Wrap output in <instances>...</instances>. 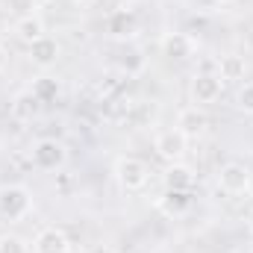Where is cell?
<instances>
[{"label": "cell", "mask_w": 253, "mask_h": 253, "mask_svg": "<svg viewBox=\"0 0 253 253\" xmlns=\"http://www.w3.org/2000/svg\"><path fill=\"white\" fill-rule=\"evenodd\" d=\"M251 186V171L242 162H227L218 171V189L227 194H245Z\"/></svg>", "instance_id": "cell-6"}, {"label": "cell", "mask_w": 253, "mask_h": 253, "mask_svg": "<svg viewBox=\"0 0 253 253\" xmlns=\"http://www.w3.org/2000/svg\"><path fill=\"white\" fill-rule=\"evenodd\" d=\"M156 206L168 215V218H180L191 209V191H171L165 189V194L156 200Z\"/></svg>", "instance_id": "cell-12"}, {"label": "cell", "mask_w": 253, "mask_h": 253, "mask_svg": "<svg viewBox=\"0 0 253 253\" xmlns=\"http://www.w3.org/2000/svg\"><path fill=\"white\" fill-rule=\"evenodd\" d=\"M42 103H47V100H53L56 94H59V83L56 80H50V77H39L36 83H33V88H30Z\"/></svg>", "instance_id": "cell-17"}, {"label": "cell", "mask_w": 253, "mask_h": 253, "mask_svg": "<svg viewBox=\"0 0 253 253\" xmlns=\"http://www.w3.org/2000/svg\"><path fill=\"white\" fill-rule=\"evenodd\" d=\"M112 174H115L118 186L124 191H141L147 186V180H150V168L141 159H135V156H118Z\"/></svg>", "instance_id": "cell-1"}, {"label": "cell", "mask_w": 253, "mask_h": 253, "mask_svg": "<svg viewBox=\"0 0 253 253\" xmlns=\"http://www.w3.org/2000/svg\"><path fill=\"white\" fill-rule=\"evenodd\" d=\"M15 36L24 42V44H33L36 39H42V36H47V30H44V21H42V15H24V18H18L15 21Z\"/></svg>", "instance_id": "cell-13"}, {"label": "cell", "mask_w": 253, "mask_h": 253, "mask_svg": "<svg viewBox=\"0 0 253 253\" xmlns=\"http://www.w3.org/2000/svg\"><path fill=\"white\" fill-rule=\"evenodd\" d=\"M106 30H109V36H115V39H129V36H135V33H138L135 15H132V12H126V9L115 12V15H109Z\"/></svg>", "instance_id": "cell-14"}, {"label": "cell", "mask_w": 253, "mask_h": 253, "mask_svg": "<svg viewBox=\"0 0 253 253\" xmlns=\"http://www.w3.org/2000/svg\"><path fill=\"white\" fill-rule=\"evenodd\" d=\"M65 159H68V150H65L62 141H56V138H42V141L33 147V162H36V168H42V171H56V168H62Z\"/></svg>", "instance_id": "cell-4"}, {"label": "cell", "mask_w": 253, "mask_h": 253, "mask_svg": "<svg viewBox=\"0 0 253 253\" xmlns=\"http://www.w3.org/2000/svg\"><path fill=\"white\" fill-rule=\"evenodd\" d=\"M162 180H165V189H171V191H191V186H194V171H191L186 162H168Z\"/></svg>", "instance_id": "cell-11"}, {"label": "cell", "mask_w": 253, "mask_h": 253, "mask_svg": "<svg viewBox=\"0 0 253 253\" xmlns=\"http://www.w3.org/2000/svg\"><path fill=\"white\" fill-rule=\"evenodd\" d=\"M245 74H248L245 56H236V53L221 56V62H218V77H221L224 83H239V80H245Z\"/></svg>", "instance_id": "cell-15"}, {"label": "cell", "mask_w": 253, "mask_h": 253, "mask_svg": "<svg viewBox=\"0 0 253 253\" xmlns=\"http://www.w3.org/2000/svg\"><path fill=\"white\" fill-rule=\"evenodd\" d=\"M215 3H233V0H215Z\"/></svg>", "instance_id": "cell-23"}, {"label": "cell", "mask_w": 253, "mask_h": 253, "mask_svg": "<svg viewBox=\"0 0 253 253\" xmlns=\"http://www.w3.org/2000/svg\"><path fill=\"white\" fill-rule=\"evenodd\" d=\"M6 68V50H3V44H0V71Z\"/></svg>", "instance_id": "cell-20"}, {"label": "cell", "mask_w": 253, "mask_h": 253, "mask_svg": "<svg viewBox=\"0 0 253 253\" xmlns=\"http://www.w3.org/2000/svg\"><path fill=\"white\" fill-rule=\"evenodd\" d=\"M206 126H209V118H206V112H203L200 106H186V109H180V115H177V129H180L186 138H200V135L206 132Z\"/></svg>", "instance_id": "cell-9"}, {"label": "cell", "mask_w": 253, "mask_h": 253, "mask_svg": "<svg viewBox=\"0 0 253 253\" xmlns=\"http://www.w3.org/2000/svg\"><path fill=\"white\" fill-rule=\"evenodd\" d=\"M248 191H251V194H253V174H251V186H248Z\"/></svg>", "instance_id": "cell-22"}, {"label": "cell", "mask_w": 253, "mask_h": 253, "mask_svg": "<svg viewBox=\"0 0 253 253\" xmlns=\"http://www.w3.org/2000/svg\"><path fill=\"white\" fill-rule=\"evenodd\" d=\"M33 253H71V239L59 227H44L33 242Z\"/></svg>", "instance_id": "cell-8"}, {"label": "cell", "mask_w": 253, "mask_h": 253, "mask_svg": "<svg viewBox=\"0 0 253 253\" xmlns=\"http://www.w3.org/2000/svg\"><path fill=\"white\" fill-rule=\"evenodd\" d=\"M153 147H156V153H159L165 162H183V156H186V150H189V138L174 126V129L159 132L156 141H153Z\"/></svg>", "instance_id": "cell-5"}, {"label": "cell", "mask_w": 253, "mask_h": 253, "mask_svg": "<svg viewBox=\"0 0 253 253\" xmlns=\"http://www.w3.org/2000/svg\"><path fill=\"white\" fill-rule=\"evenodd\" d=\"M39 103H42V100H39L33 91H21V94L15 97V103H12V112L27 121V118H33V115L39 112Z\"/></svg>", "instance_id": "cell-16"}, {"label": "cell", "mask_w": 253, "mask_h": 253, "mask_svg": "<svg viewBox=\"0 0 253 253\" xmlns=\"http://www.w3.org/2000/svg\"><path fill=\"white\" fill-rule=\"evenodd\" d=\"M33 209V197L24 186H3L0 189V215L6 221H21Z\"/></svg>", "instance_id": "cell-2"}, {"label": "cell", "mask_w": 253, "mask_h": 253, "mask_svg": "<svg viewBox=\"0 0 253 253\" xmlns=\"http://www.w3.org/2000/svg\"><path fill=\"white\" fill-rule=\"evenodd\" d=\"M0 253H30V245L21 236L6 233V236H0Z\"/></svg>", "instance_id": "cell-18"}, {"label": "cell", "mask_w": 253, "mask_h": 253, "mask_svg": "<svg viewBox=\"0 0 253 253\" xmlns=\"http://www.w3.org/2000/svg\"><path fill=\"white\" fill-rule=\"evenodd\" d=\"M236 106H239V112L253 115V83H245V85L239 88V94H236Z\"/></svg>", "instance_id": "cell-19"}, {"label": "cell", "mask_w": 253, "mask_h": 253, "mask_svg": "<svg viewBox=\"0 0 253 253\" xmlns=\"http://www.w3.org/2000/svg\"><path fill=\"white\" fill-rule=\"evenodd\" d=\"M248 230H251V233H253V212H251V215H248Z\"/></svg>", "instance_id": "cell-21"}, {"label": "cell", "mask_w": 253, "mask_h": 253, "mask_svg": "<svg viewBox=\"0 0 253 253\" xmlns=\"http://www.w3.org/2000/svg\"><path fill=\"white\" fill-rule=\"evenodd\" d=\"M221 91H224V80L218 74H212V71L194 74V80H191V100H194V106L215 103L221 97Z\"/></svg>", "instance_id": "cell-3"}, {"label": "cell", "mask_w": 253, "mask_h": 253, "mask_svg": "<svg viewBox=\"0 0 253 253\" xmlns=\"http://www.w3.org/2000/svg\"><path fill=\"white\" fill-rule=\"evenodd\" d=\"M159 50H162L165 59L183 62V59H189L191 53H194V39H191L189 33H165L159 39Z\"/></svg>", "instance_id": "cell-7"}, {"label": "cell", "mask_w": 253, "mask_h": 253, "mask_svg": "<svg viewBox=\"0 0 253 253\" xmlns=\"http://www.w3.org/2000/svg\"><path fill=\"white\" fill-rule=\"evenodd\" d=\"M27 47H30L33 65H39V68H50V65H56V59H59V42L53 36H42V39H36Z\"/></svg>", "instance_id": "cell-10"}]
</instances>
